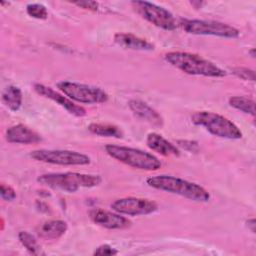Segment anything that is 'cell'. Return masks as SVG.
Here are the masks:
<instances>
[{
  "label": "cell",
  "instance_id": "7",
  "mask_svg": "<svg viewBox=\"0 0 256 256\" xmlns=\"http://www.w3.org/2000/svg\"><path fill=\"white\" fill-rule=\"evenodd\" d=\"M57 87L69 99L78 103L99 104L108 100V94L99 87L70 81L58 82Z\"/></svg>",
  "mask_w": 256,
  "mask_h": 256
},
{
  "label": "cell",
  "instance_id": "19",
  "mask_svg": "<svg viewBox=\"0 0 256 256\" xmlns=\"http://www.w3.org/2000/svg\"><path fill=\"white\" fill-rule=\"evenodd\" d=\"M88 130L92 134H95L101 137L122 138L123 136V133L118 126L107 124V123H91L88 126Z\"/></svg>",
  "mask_w": 256,
  "mask_h": 256
},
{
  "label": "cell",
  "instance_id": "4",
  "mask_svg": "<svg viewBox=\"0 0 256 256\" xmlns=\"http://www.w3.org/2000/svg\"><path fill=\"white\" fill-rule=\"evenodd\" d=\"M105 151L110 157L135 169L156 171L161 168V162L156 156L140 149L108 144L105 146Z\"/></svg>",
  "mask_w": 256,
  "mask_h": 256
},
{
  "label": "cell",
  "instance_id": "10",
  "mask_svg": "<svg viewBox=\"0 0 256 256\" xmlns=\"http://www.w3.org/2000/svg\"><path fill=\"white\" fill-rule=\"evenodd\" d=\"M111 208L123 215L128 216H139V215H148L154 213L158 210V205L156 202L138 198V197H125L115 200L111 204Z\"/></svg>",
  "mask_w": 256,
  "mask_h": 256
},
{
  "label": "cell",
  "instance_id": "21",
  "mask_svg": "<svg viewBox=\"0 0 256 256\" xmlns=\"http://www.w3.org/2000/svg\"><path fill=\"white\" fill-rule=\"evenodd\" d=\"M18 238L20 243L31 253L38 254L39 245L36 238L27 231H20L18 234Z\"/></svg>",
  "mask_w": 256,
  "mask_h": 256
},
{
  "label": "cell",
  "instance_id": "12",
  "mask_svg": "<svg viewBox=\"0 0 256 256\" xmlns=\"http://www.w3.org/2000/svg\"><path fill=\"white\" fill-rule=\"evenodd\" d=\"M89 217L95 224L106 229H126L131 225L130 220L121 214L100 208L92 209L89 212Z\"/></svg>",
  "mask_w": 256,
  "mask_h": 256
},
{
  "label": "cell",
  "instance_id": "9",
  "mask_svg": "<svg viewBox=\"0 0 256 256\" xmlns=\"http://www.w3.org/2000/svg\"><path fill=\"white\" fill-rule=\"evenodd\" d=\"M30 157L36 161L56 165H87L91 162L88 155L71 150L39 149L30 153Z\"/></svg>",
  "mask_w": 256,
  "mask_h": 256
},
{
  "label": "cell",
  "instance_id": "22",
  "mask_svg": "<svg viewBox=\"0 0 256 256\" xmlns=\"http://www.w3.org/2000/svg\"><path fill=\"white\" fill-rule=\"evenodd\" d=\"M27 14L35 19L45 20L48 17V11L43 4L31 3L26 6Z\"/></svg>",
  "mask_w": 256,
  "mask_h": 256
},
{
  "label": "cell",
  "instance_id": "17",
  "mask_svg": "<svg viewBox=\"0 0 256 256\" xmlns=\"http://www.w3.org/2000/svg\"><path fill=\"white\" fill-rule=\"evenodd\" d=\"M67 223L63 220H50L39 226L37 233L44 240H56L67 231Z\"/></svg>",
  "mask_w": 256,
  "mask_h": 256
},
{
  "label": "cell",
  "instance_id": "11",
  "mask_svg": "<svg viewBox=\"0 0 256 256\" xmlns=\"http://www.w3.org/2000/svg\"><path fill=\"white\" fill-rule=\"evenodd\" d=\"M34 90L41 96L51 99L52 101L56 102L57 104H59L60 106H62L67 112H69L70 114L77 116V117H83L87 114L85 108H83L80 105L75 104L71 99H69L66 95H62L61 93L53 90L51 87L45 86L43 84L40 83H36L34 84Z\"/></svg>",
  "mask_w": 256,
  "mask_h": 256
},
{
  "label": "cell",
  "instance_id": "27",
  "mask_svg": "<svg viewBox=\"0 0 256 256\" xmlns=\"http://www.w3.org/2000/svg\"><path fill=\"white\" fill-rule=\"evenodd\" d=\"M179 146H181L182 148L188 150V151H196L198 149V144L195 141H188V140H179L178 141Z\"/></svg>",
  "mask_w": 256,
  "mask_h": 256
},
{
  "label": "cell",
  "instance_id": "28",
  "mask_svg": "<svg viewBox=\"0 0 256 256\" xmlns=\"http://www.w3.org/2000/svg\"><path fill=\"white\" fill-rule=\"evenodd\" d=\"M247 226L250 228V230L253 232V233H255V220H254V218H251V219H249L248 221H247Z\"/></svg>",
  "mask_w": 256,
  "mask_h": 256
},
{
  "label": "cell",
  "instance_id": "16",
  "mask_svg": "<svg viewBox=\"0 0 256 256\" xmlns=\"http://www.w3.org/2000/svg\"><path fill=\"white\" fill-rule=\"evenodd\" d=\"M114 41L126 49L140 51L154 50V45L152 43L131 33H116L114 36Z\"/></svg>",
  "mask_w": 256,
  "mask_h": 256
},
{
  "label": "cell",
  "instance_id": "18",
  "mask_svg": "<svg viewBox=\"0 0 256 256\" xmlns=\"http://www.w3.org/2000/svg\"><path fill=\"white\" fill-rule=\"evenodd\" d=\"M22 91L19 87L10 85L2 93V102L11 111H18L22 105Z\"/></svg>",
  "mask_w": 256,
  "mask_h": 256
},
{
  "label": "cell",
  "instance_id": "13",
  "mask_svg": "<svg viewBox=\"0 0 256 256\" xmlns=\"http://www.w3.org/2000/svg\"><path fill=\"white\" fill-rule=\"evenodd\" d=\"M128 106L132 113L140 120H143L146 123L155 127L163 126V118L161 117V115L155 109L150 107L146 102L138 99H133L129 101Z\"/></svg>",
  "mask_w": 256,
  "mask_h": 256
},
{
  "label": "cell",
  "instance_id": "20",
  "mask_svg": "<svg viewBox=\"0 0 256 256\" xmlns=\"http://www.w3.org/2000/svg\"><path fill=\"white\" fill-rule=\"evenodd\" d=\"M229 105L243 113L255 115V101L244 96H232L228 100Z\"/></svg>",
  "mask_w": 256,
  "mask_h": 256
},
{
  "label": "cell",
  "instance_id": "8",
  "mask_svg": "<svg viewBox=\"0 0 256 256\" xmlns=\"http://www.w3.org/2000/svg\"><path fill=\"white\" fill-rule=\"evenodd\" d=\"M131 6L134 11L151 24L167 31H173L178 23L173 14L167 9L147 1H132Z\"/></svg>",
  "mask_w": 256,
  "mask_h": 256
},
{
  "label": "cell",
  "instance_id": "23",
  "mask_svg": "<svg viewBox=\"0 0 256 256\" xmlns=\"http://www.w3.org/2000/svg\"><path fill=\"white\" fill-rule=\"evenodd\" d=\"M234 75L246 81H255V71L246 67H235L232 69Z\"/></svg>",
  "mask_w": 256,
  "mask_h": 256
},
{
  "label": "cell",
  "instance_id": "14",
  "mask_svg": "<svg viewBox=\"0 0 256 256\" xmlns=\"http://www.w3.org/2000/svg\"><path fill=\"white\" fill-rule=\"evenodd\" d=\"M5 138L9 143L15 144H35L42 140L37 132L23 124L9 127L5 132Z\"/></svg>",
  "mask_w": 256,
  "mask_h": 256
},
{
  "label": "cell",
  "instance_id": "15",
  "mask_svg": "<svg viewBox=\"0 0 256 256\" xmlns=\"http://www.w3.org/2000/svg\"><path fill=\"white\" fill-rule=\"evenodd\" d=\"M146 144L151 150H153L163 156H166V157H168V156L177 157L180 155L179 149L174 144L169 142L167 139H165L160 134H157L154 132L149 133L147 135Z\"/></svg>",
  "mask_w": 256,
  "mask_h": 256
},
{
  "label": "cell",
  "instance_id": "24",
  "mask_svg": "<svg viewBox=\"0 0 256 256\" xmlns=\"http://www.w3.org/2000/svg\"><path fill=\"white\" fill-rule=\"evenodd\" d=\"M0 194L3 200L5 201H12L16 198V192L15 190L9 186V185H5V184H1L0 186Z\"/></svg>",
  "mask_w": 256,
  "mask_h": 256
},
{
  "label": "cell",
  "instance_id": "2",
  "mask_svg": "<svg viewBox=\"0 0 256 256\" xmlns=\"http://www.w3.org/2000/svg\"><path fill=\"white\" fill-rule=\"evenodd\" d=\"M164 59L171 66L189 75L205 77H223L226 72L213 62L189 52L172 51L165 54Z\"/></svg>",
  "mask_w": 256,
  "mask_h": 256
},
{
  "label": "cell",
  "instance_id": "1",
  "mask_svg": "<svg viewBox=\"0 0 256 256\" xmlns=\"http://www.w3.org/2000/svg\"><path fill=\"white\" fill-rule=\"evenodd\" d=\"M148 186L185 197L196 202H207L210 199L208 191L197 183L190 182L171 175H157L146 179Z\"/></svg>",
  "mask_w": 256,
  "mask_h": 256
},
{
  "label": "cell",
  "instance_id": "3",
  "mask_svg": "<svg viewBox=\"0 0 256 256\" xmlns=\"http://www.w3.org/2000/svg\"><path fill=\"white\" fill-rule=\"evenodd\" d=\"M37 181L53 189L74 193L81 187L92 188L98 186L102 182V178L99 175L93 174L65 172L42 174L37 178Z\"/></svg>",
  "mask_w": 256,
  "mask_h": 256
},
{
  "label": "cell",
  "instance_id": "26",
  "mask_svg": "<svg viewBox=\"0 0 256 256\" xmlns=\"http://www.w3.org/2000/svg\"><path fill=\"white\" fill-rule=\"evenodd\" d=\"M74 4L80 8L90 10V11H96L99 5L98 2L96 1H79V2H75Z\"/></svg>",
  "mask_w": 256,
  "mask_h": 256
},
{
  "label": "cell",
  "instance_id": "5",
  "mask_svg": "<svg viewBox=\"0 0 256 256\" xmlns=\"http://www.w3.org/2000/svg\"><path fill=\"white\" fill-rule=\"evenodd\" d=\"M191 121L220 138L240 139L242 137L241 130L231 120L214 112L197 111L191 115Z\"/></svg>",
  "mask_w": 256,
  "mask_h": 256
},
{
  "label": "cell",
  "instance_id": "25",
  "mask_svg": "<svg viewBox=\"0 0 256 256\" xmlns=\"http://www.w3.org/2000/svg\"><path fill=\"white\" fill-rule=\"evenodd\" d=\"M116 254H118V250L108 244L100 245L93 252V255H116Z\"/></svg>",
  "mask_w": 256,
  "mask_h": 256
},
{
  "label": "cell",
  "instance_id": "29",
  "mask_svg": "<svg viewBox=\"0 0 256 256\" xmlns=\"http://www.w3.org/2000/svg\"><path fill=\"white\" fill-rule=\"evenodd\" d=\"M250 53H251V55H252V57H254V56H255V54H254V49H251V51H250Z\"/></svg>",
  "mask_w": 256,
  "mask_h": 256
},
{
  "label": "cell",
  "instance_id": "6",
  "mask_svg": "<svg viewBox=\"0 0 256 256\" xmlns=\"http://www.w3.org/2000/svg\"><path fill=\"white\" fill-rule=\"evenodd\" d=\"M178 25L189 34L212 35L222 38H237L239 36V30L235 27L213 20L180 19Z\"/></svg>",
  "mask_w": 256,
  "mask_h": 256
}]
</instances>
